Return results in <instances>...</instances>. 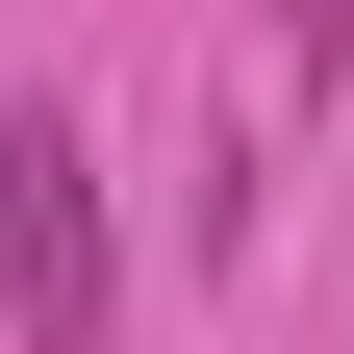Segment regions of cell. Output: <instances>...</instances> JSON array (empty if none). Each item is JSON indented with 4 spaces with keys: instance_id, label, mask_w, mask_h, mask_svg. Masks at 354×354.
I'll list each match as a JSON object with an SVG mask.
<instances>
[{
    "instance_id": "obj_1",
    "label": "cell",
    "mask_w": 354,
    "mask_h": 354,
    "mask_svg": "<svg viewBox=\"0 0 354 354\" xmlns=\"http://www.w3.org/2000/svg\"><path fill=\"white\" fill-rule=\"evenodd\" d=\"M0 329L26 354H102V177H76V127L0 102Z\"/></svg>"
},
{
    "instance_id": "obj_2",
    "label": "cell",
    "mask_w": 354,
    "mask_h": 354,
    "mask_svg": "<svg viewBox=\"0 0 354 354\" xmlns=\"http://www.w3.org/2000/svg\"><path fill=\"white\" fill-rule=\"evenodd\" d=\"M329 26H354V0H279V51H329Z\"/></svg>"
}]
</instances>
